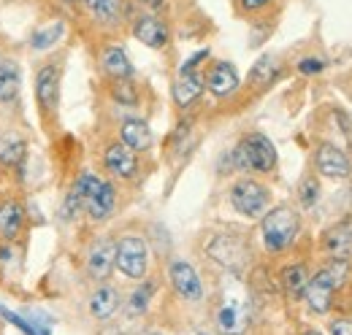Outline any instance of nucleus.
Returning <instances> with one entry per match:
<instances>
[{"mask_svg": "<svg viewBox=\"0 0 352 335\" xmlns=\"http://www.w3.org/2000/svg\"><path fill=\"white\" fill-rule=\"evenodd\" d=\"M336 122H339V127H342V132L352 138V119H350V114H344L342 108H336Z\"/></svg>", "mask_w": 352, "mask_h": 335, "instance_id": "nucleus-37", "label": "nucleus"}, {"mask_svg": "<svg viewBox=\"0 0 352 335\" xmlns=\"http://www.w3.org/2000/svg\"><path fill=\"white\" fill-rule=\"evenodd\" d=\"M204 251L214 265H220L222 270L230 273V276H241L244 268L252 259L247 238L236 235V233H214V235H209L206 244H204Z\"/></svg>", "mask_w": 352, "mask_h": 335, "instance_id": "nucleus-7", "label": "nucleus"}, {"mask_svg": "<svg viewBox=\"0 0 352 335\" xmlns=\"http://www.w3.org/2000/svg\"><path fill=\"white\" fill-rule=\"evenodd\" d=\"M328 333L331 335H352V319H333L328 325Z\"/></svg>", "mask_w": 352, "mask_h": 335, "instance_id": "nucleus-35", "label": "nucleus"}, {"mask_svg": "<svg viewBox=\"0 0 352 335\" xmlns=\"http://www.w3.org/2000/svg\"><path fill=\"white\" fill-rule=\"evenodd\" d=\"M60 3H63V5H68V8H82V3H85V0H60Z\"/></svg>", "mask_w": 352, "mask_h": 335, "instance_id": "nucleus-38", "label": "nucleus"}, {"mask_svg": "<svg viewBox=\"0 0 352 335\" xmlns=\"http://www.w3.org/2000/svg\"><path fill=\"white\" fill-rule=\"evenodd\" d=\"M214 325L220 335H241L250 327V294L236 279H230L217 300Z\"/></svg>", "mask_w": 352, "mask_h": 335, "instance_id": "nucleus-4", "label": "nucleus"}, {"mask_svg": "<svg viewBox=\"0 0 352 335\" xmlns=\"http://www.w3.org/2000/svg\"><path fill=\"white\" fill-rule=\"evenodd\" d=\"M60 84H63V57H46L36 68L33 79V95H36V108L44 125H52L60 108Z\"/></svg>", "mask_w": 352, "mask_h": 335, "instance_id": "nucleus-6", "label": "nucleus"}, {"mask_svg": "<svg viewBox=\"0 0 352 335\" xmlns=\"http://www.w3.org/2000/svg\"><path fill=\"white\" fill-rule=\"evenodd\" d=\"M228 200L233 211L244 219H261L271 209V189L258 178H239L228 189Z\"/></svg>", "mask_w": 352, "mask_h": 335, "instance_id": "nucleus-9", "label": "nucleus"}, {"mask_svg": "<svg viewBox=\"0 0 352 335\" xmlns=\"http://www.w3.org/2000/svg\"><path fill=\"white\" fill-rule=\"evenodd\" d=\"M82 11L98 30L114 33L122 30V25L131 19V0H85Z\"/></svg>", "mask_w": 352, "mask_h": 335, "instance_id": "nucleus-12", "label": "nucleus"}, {"mask_svg": "<svg viewBox=\"0 0 352 335\" xmlns=\"http://www.w3.org/2000/svg\"><path fill=\"white\" fill-rule=\"evenodd\" d=\"M204 86H206L214 97H220V100L222 97L236 95L239 86H241L236 65L228 62V60H214V62H209V68L204 71Z\"/></svg>", "mask_w": 352, "mask_h": 335, "instance_id": "nucleus-16", "label": "nucleus"}, {"mask_svg": "<svg viewBox=\"0 0 352 335\" xmlns=\"http://www.w3.org/2000/svg\"><path fill=\"white\" fill-rule=\"evenodd\" d=\"M135 5H141V11H163L166 5H168V0H133Z\"/></svg>", "mask_w": 352, "mask_h": 335, "instance_id": "nucleus-36", "label": "nucleus"}, {"mask_svg": "<svg viewBox=\"0 0 352 335\" xmlns=\"http://www.w3.org/2000/svg\"><path fill=\"white\" fill-rule=\"evenodd\" d=\"M195 335H209V333H195Z\"/></svg>", "mask_w": 352, "mask_h": 335, "instance_id": "nucleus-40", "label": "nucleus"}, {"mask_svg": "<svg viewBox=\"0 0 352 335\" xmlns=\"http://www.w3.org/2000/svg\"><path fill=\"white\" fill-rule=\"evenodd\" d=\"M82 213H85V209H82L79 195H76L74 189H68V195H65V200H63V209H60V216H63L65 222H74V219H79Z\"/></svg>", "mask_w": 352, "mask_h": 335, "instance_id": "nucleus-32", "label": "nucleus"}, {"mask_svg": "<svg viewBox=\"0 0 352 335\" xmlns=\"http://www.w3.org/2000/svg\"><path fill=\"white\" fill-rule=\"evenodd\" d=\"M149 335H163V333H149Z\"/></svg>", "mask_w": 352, "mask_h": 335, "instance_id": "nucleus-41", "label": "nucleus"}, {"mask_svg": "<svg viewBox=\"0 0 352 335\" xmlns=\"http://www.w3.org/2000/svg\"><path fill=\"white\" fill-rule=\"evenodd\" d=\"M28 222V211L19 198H0V241L14 244L19 241Z\"/></svg>", "mask_w": 352, "mask_h": 335, "instance_id": "nucleus-18", "label": "nucleus"}, {"mask_svg": "<svg viewBox=\"0 0 352 335\" xmlns=\"http://www.w3.org/2000/svg\"><path fill=\"white\" fill-rule=\"evenodd\" d=\"M71 189L79 195L85 216H87L89 222L100 224V222H109L114 216L117 203H120L114 181H109V178H103V176H98L92 170H82L76 176V181L71 184Z\"/></svg>", "mask_w": 352, "mask_h": 335, "instance_id": "nucleus-1", "label": "nucleus"}, {"mask_svg": "<svg viewBox=\"0 0 352 335\" xmlns=\"http://www.w3.org/2000/svg\"><path fill=\"white\" fill-rule=\"evenodd\" d=\"M120 305H122V294H120V290H117L114 284H106V281H98V287L92 290V294H89V300H87L89 314H92V319H98V322L111 319V316L120 311Z\"/></svg>", "mask_w": 352, "mask_h": 335, "instance_id": "nucleus-20", "label": "nucleus"}, {"mask_svg": "<svg viewBox=\"0 0 352 335\" xmlns=\"http://www.w3.org/2000/svg\"><path fill=\"white\" fill-rule=\"evenodd\" d=\"M100 71L106 79H133V62L128 57V51L117 43H106L98 54Z\"/></svg>", "mask_w": 352, "mask_h": 335, "instance_id": "nucleus-21", "label": "nucleus"}, {"mask_svg": "<svg viewBox=\"0 0 352 335\" xmlns=\"http://www.w3.org/2000/svg\"><path fill=\"white\" fill-rule=\"evenodd\" d=\"M320 249L325 251L328 259H352V216L322 230Z\"/></svg>", "mask_w": 352, "mask_h": 335, "instance_id": "nucleus-17", "label": "nucleus"}, {"mask_svg": "<svg viewBox=\"0 0 352 335\" xmlns=\"http://www.w3.org/2000/svg\"><path fill=\"white\" fill-rule=\"evenodd\" d=\"M152 294H155V284L141 279V284H138V287L133 290L131 297H128V314H133V316L146 314V311H149V303H152Z\"/></svg>", "mask_w": 352, "mask_h": 335, "instance_id": "nucleus-29", "label": "nucleus"}, {"mask_svg": "<svg viewBox=\"0 0 352 335\" xmlns=\"http://www.w3.org/2000/svg\"><path fill=\"white\" fill-rule=\"evenodd\" d=\"M28 160V141L19 130L14 127H3L0 130V168L6 170H22Z\"/></svg>", "mask_w": 352, "mask_h": 335, "instance_id": "nucleus-19", "label": "nucleus"}, {"mask_svg": "<svg viewBox=\"0 0 352 335\" xmlns=\"http://www.w3.org/2000/svg\"><path fill=\"white\" fill-rule=\"evenodd\" d=\"M204 89H206V86H204V76H201L198 71H192V73H179L174 82V89H171L176 108L187 111L190 106H195V103L201 100Z\"/></svg>", "mask_w": 352, "mask_h": 335, "instance_id": "nucleus-23", "label": "nucleus"}, {"mask_svg": "<svg viewBox=\"0 0 352 335\" xmlns=\"http://www.w3.org/2000/svg\"><path fill=\"white\" fill-rule=\"evenodd\" d=\"M168 281L184 303H201L204 300V281H201V273L195 270L192 262H187L182 257L171 259L168 262Z\"/></svg>", "mask_w": 352, "mask_h": 335, "instance_id": "nucleus-14", "label": "nucleus"}, {"mask_svg": "<svg viewBox=\"0 0 352 335\" xmlns=\"http://www.w3.org/2000/svg\"><path fill=\"white\" fill-rule=\"evenodd\" d=\"M114 257H117V238L111 235H95L85 251V268L92 281H109L114 273Z\"/></svg>", "mask_w": 352, "mask_h": 335, "instance_id": "nucleus-13", "label": "nucleus"}, {"mask_svg": "<svg viewBox=\"0 0 352 335\" xmlns=\"http://www.w3.org/2000/svg\"><path fill=\"white\" fill-rule=\"evenodd\" d=\"M309 284V270L304 262H293V265H285L282 273H279V287L290 297H304V290Z\"/></svg>", "mask_w": 352, "mask_h": 335, "instance_id": "nucleus-26", "label": "nucleus"}, {"mask_svg": "<svg viewBox=\"0 0 352 335\" xmlns=\"http://www.w3.org/2000/svg\"><path fill=\"white\" fill-rule=\"evenodd\" d=\"M328 68V62L322 60V57H301L298 62H296V71L301 73V76H317V73H322Z\"/></svg>", "mask_w": 352, "mask_h": 335, "instance_id": "nucleus-33", "label": "nucleus"}, {"mask_svg": "<svg viewBox=\"0 0 352 335\" xmlns=\"http://www.w3.org/2000/svg\"><path fill=\"white\" fill-rule=\"evenodd\" d=\"M149 244L141 233H122L117 238V257H114V270H120L125 279L141 281L149 273Z\"/></svg>", "mask_w": 352, "mask_h": 335, "instance_id": "nucleus-8", "label": "nucleus"}, {"mask_svg": "<svg viewBox=\"0 0 352 335\" xmlns=\"http://www.w3.org/2000/svg\"><path fill=\"white\" fill-rule=\"evenodd\" d=\"M206 60H209V49H201L198 54H192L190 60H184V62H182L179 73H192V71H198V62H206Z\"/></svg>", "mask_w": 352, "mask_h": 335, "instance_id": "nucleus-34", "label": "nucleus"}, {"mask_svg": "<svg viewBox=\"0 0 352 335\" xmlns=\"http://www.w3.org/2000/svg\"><path fill=\"white\" fill-rule=\"evenodd\" d=\"M65 36V25L60 22V19H54V22H46L41 25L33 36H30V49L33 51H46V49H54V43L60 41Z\"/></svg>", "mask_w": 352, "mask_h": 335, "instance_id": "nucleus-27", "label": "nucleus"}, {"mask_svg": "<svg viewBox=\"0 0 352 335\" xmlns=\"http://www.w3.org/2000/svg\"><path fill=\"white\" fill-rule=\"evenodd\" d=\"M109 95L117 106H125V108H135L141 103L138 86L133 79H109Z\"/></svg>", "mask_w": 352, "mask_h": 335, "instance_id": "nucleus-28", "label": "nucleus"}, {"mask_svg": "<svg viewBox=\"0 0 352 335\" xmlns=\"http://www.w3.org/2000/svg\"><path fill=\"white\" fill-rule=\"evenodd\" d=\"M120 141L125 143V146H131L133 152H149L152 149V143H155V135H152V127L146 119H141V117H128V119H122L120 122Z\"/></svg>", "mask_w": 352, "mask_h": 335, "instance_id": "nucleus-22", "label": "nucleus"}, {"mask_svg": "<svg viewBox=\"0 0 352 335\" xmlns=\"http://www.w3.org/2000/svg\"><path fill=\"white\" fill-rule=\"evenodd\" d=\"M100 163H103V170H106L114 181H135V178L141 176L138 152H133L131 146H125L120 138L103 146Z\"/></svg>", "mask_w": 352, "mask_h": 335, "instance_id": "nucleus-10", "label": "nucleus"}, {"mask_svg": "<svg viewBox=\"0 0 352 335\" xmlns=\"http://www.w3.org/2000/svg\"><path fill=\"white\" fill-rule=\"evenodd\" d=\"M131 33L135 41L157 51L171 43V25L157 11H138L135 16H131Z\"/></svg>", "mask_w": 352, "mask_h": 335, "instance_id": "nucleus-11", "label": "nucleus"}, {"mask_svg": "<svg viewBox=\"0 0 352 335\" xmlns=\"http://www.w3.org/2000/svg\"><path fill=\"white\" fill-rule=\"evenodd\" d=\"M0 60H3V51H0Z\"/></svg>", "mask_w": 352, "mask_h": 335, "instance_id": "nucleus-42", "label": "nucleus"}, {"mask_svg": "<svg viewBox=\"0 0 352 335\" xmlns=\"http://www.w3.org/2000/svg\"><path fill=\"white\" fill-rule=\"evenodd\" d=\"M276 3L279 0H233L236 14H241V16H261L271 5H276Z\"/></svg>", "mask_w": 352, "mask_h": 335, "instance_id": "nucleus-31", "label": "nucleus"}, {"mask_svg": "<svg viewBox=\"0 0 352 335\" xmlns=\"http://www.w3.org/2000/svg\"><path fill=\"white\" fill-rule=\"evenodd\" d=\"M298 200L304 209H311L320 200V178L317 176H304L298 184Z\"/></svg>", "mask_w": 352, "mask_h": 335, "instance_id": "nucleus-30", "label": "nucleus"}, {"mask_svg": "<svg viewBox=\"0 0 352 335\" xmlns=\"http://www.w3.org/2000/svg\"><path fill=\"white\" fill-rule=\"evenodd\" d=\"M279 71H282L279 57H276V54H263V57L252 65V71H250V76H247V84L255 86V89H265L268 84L279 76Z\"/></svg>", "mask_w": 352, "mask_h": 335, "instance_id": "nucleus-25", "label": "nucleus"}, {"mask_svg": "<svg viewBox=\"0 0 352 335\" xmlns=\"http://www.w3.org/2000/svg\"><path fill=\"white\" fill-rule=\"evenodd\" d=\"M301 233V216L293 206H274L261 216V241L268 254H285Z\"/></svg>", "mask_w": 352, "mask_h": 335, "instance_id": "nucleus-3", "label": "nucleus"}, {"mask_svg": "<svg viewBox=\"0 0 352 335\" xmlns=\"http://www.w3.org/2000/svg\"><path fill=\"white\" fill-rule=\"evenodd\" d=\"M314 170L322 178H333V181H344L352 176L350 154L333 143H320L314 149Z\"/></svg>", "mask_w": 352, "mask_h": 335, "instance_id": "nucleus-15", "label": "nucleus"}, {"mask_svg": "<svg viewBox=\"0 0 352 335\" xmlns=\"http://www.w3.org/2000/svg\"><path fill=\"white\" fill-rule=\"evenodd\" d=\"M301 335H322V333H317V330H307V333H301Z\"/></svg>", "mask_w": 352, "mask_h": 335, "instance_id": "nucleus-39", "label": "nucleus"}, {"mask_svg": "<svg viewBox=\"0 0 352 335\" xmlns=\"http://www.w3.org/2000/svg\"><path fill=\"white\" fill-rule=\"evenodd\" d=\"M230 160L236 170H250V173H274L276 168V146L263 132H244L236 149L230 152Z\"/></svg>", "mask_w": 352, "mask_h": 335, "instance_id": "nucleus-5", "label": "nucleus"}, {"mask_svg": "<svg viewBox=\"0 0 352 335\" xmlns=\"http://www.w3.org/2000/svg\"><path fill=\"white\" fill-rule=\"evenodd\" d=\"M22 89V65L14 57L0 60V106H8L19 97Z\"/></svg>", "mask_w": 352, "mask_h": 335, "instance_id": "nucleus-24", "label": "nucleus"}, {"mask_svg": "<svg viewBox=\"0 0 352 335\" xmlns=\"http://www.w3.org/2000/svg\"><path fill=\"white\" fill-rule=\"evenodd\" d=\"M350 262L352 259H328L314 276H309L304 303L311 314H328L333 308V297L350 279Z\"/></svg>", "mask_w": 352, "mask_h": 335, "instance_id": "nucleus-2", "label": "nucleus"}]
</instances>
